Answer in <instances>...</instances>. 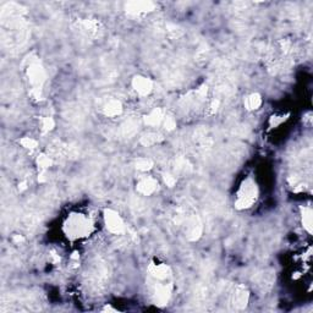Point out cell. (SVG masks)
Returning <instances> with one entry per match:
<instances>
[{"label": "cell", "mask_w": 313, "mask_h": 313, "mask_svg": "<svg viewBox=\"0 0 313 313\" xmlns=\"http://www.w3.org/2000/svg\"><path fill=\"white\" fill-rule=\"evenodd\" d=\"M25 15L26 10L16 2H6L1 7L2 45L11 53L22 50L30 38V26Z\"/></svg>", "instance_id": "6da1fadb"}, {"label": "cell", "mask_w": 313, "mask_h": 313, "mask_svg": "<svg viewBox=\"0 0 313 313\" xmlns=\"http://www.w3.org/2000/svg\"><path fill=\"white\" fill-rule=\"evenodd\" d=\"M26 75L31 85V97L35 100L43 98V87L46 81V72L40 59L35 55L28 56L25 60Z\"/></svg>", "instance_id": "7a4b0ae2"}, {"label": "cell", "mask_w": 313, "mask_h": 313, "mask_svg": "<svg viewBox=\"0 0 313 313\" xmlns=\"http://www.w3.org/2000/svg\"><path fill=\"white\" fill-rule=\"evenodd\" d=\"M93 225L87 216L81 213L70 214L64 224V231L70 240H77L86 237L92 232Z\"/></svg>", "instance_id": "3957f363"}, {"label": "cell", "mask_w": 313, "mask_h": 313, "mask_svg": "<svg viewBox=\"0 0 313 313\" xmlns=\"http://www.w3.org/2000/svg\"><path fill=\"white\" fill-rule=\"evenodd\" d=\"M108 274H109V269L107 263L103 262L100 258H97L93 261L87 273V285H89V288L95 291L102 290L108 283Z\"/></svg>", "instance_id": "277c9868"}, {"label": "cell", "mask_w": 313, "mask_h": 313, "mask_svg": "<svg viewBox=\"0 0 313 313\" xmlns=\"http://www.w3.org/2000/svg\"><path fill=\"white\" fill-rule=\"evenodd\" d=\"M258 197V187L255 180L247 178L242 181L239 191H237V198L235 201V207L237 209H247L253 206Z\"/></svg>", "instance_id": "5b68a950"}, {"label": "cell", "mask_w": 313, "mask_h": 313, "mask_svg": "<svg viewBox=\"0 0 313 313\" xmlns=\"http://www.w3.org/2000/svg\"><path fill=\"white\" fill-rule=\"evenodd\" d=\"M149 288H151V297L157 306H165L169 302L173 292V280H156L149 278Z\"/></svg>", "instance_id": "8992f818"}, {"label": "cell", "mask_w": 313, "mask_h": 313, "mask_svg": "<svg viewBox=\"0 0 313 313\" xmlns=\"http://www.w3.org/2000/svg\"><path fill=\"white\" fill-rule=\"evenodd\" d=\"M182 227L185 230V236L187 237L188 241H197L201 237L202 231H203V224H202L200 216L193 211L191 206L187 211V216H186Z\"/></svg>", "instance_id": "52a82bcc"}, {"label": "cell", "mask_w": 313, "mask_h": 313, "mask_svg": "<svg viewBox=\"0 0 313 313\" xmlns=\"http://www.w3.org/2000/svg\"><path fill=\"white\" fill-rule=\"evenodd\" d=\"M248 300H250V292L246 286L240 284L232 289L229 296V305L234 311H241V310L246 309Z\"/></svg>", "instance_id": "ba28073f"}, {"label": "cell", "mask_w": 313, "mask_h": 313, "mask_svg": "<svg viewBox=\"0 0 313 313\" xmlns=\"http://www.w3.org/2000/svg\"><path fill=\"white\" fill-rule=\"evenodd\" d=\"M104 221L107 229L114 235H123L126 232V226L123 218L113 209H105Z\"/></svg>", "instance_id": "9c48e42d"}, {"label": "cell", "mask_w": 313, "mask_h": 313, "mask_svg": "<svg viewBox=\"0 0 313 313\" xmlns=\"http://www.w3.org/2000/svg\"><path fill=\"white\" fill-rule=\"evenodd\" d=\"M77 27H79V31L81 35L86 36V37L89 38L98 37L103 31L100 22L94 19L81 20V21L77 23Z\"/></svg>", "instance_id": "30bf717a"}, {"label": "cell", "mask_w": 313, "mask_h": 313, "mask_svg": "<svg viewBox=\"0 0 313 313\" xmlns=\"http://www.w3.org/2000/svg\"><path fill=\"white\" fill-rule=\"evenodd\" d=\"M156 9V4L152 1H130L126 4L125 10L131 16H141Z\"/></svg>", "instance_id": "8fae6325"}, {"label": "cell", "mask_w": 313, "mask_h": 313, "mask_svg": "<svg viewBox=\"0 0 313 313\" xmlns=\"http://www.w3.org/2000/svg\"><path fill=\"white\" fill-rule=\"evenodd\" d=\"M149 278L156 279V280H168L173 278L172 268L164 263H151L148 269Z\"/></svg>", "instance_id": "7c38bea8"}, {"label": "cell", "mask_w": 313, "mask_h": 313, "mask_svg": "<svg viewBox=\"0 0 313 313\" xmlns=\"http://www.w3.org/2000/svg\"><path fill=\"white\" fill-rule=\"evenodd\" d=\"M255 285L262 292H267L273 288L275 281V274L273 270H263L255 276Z\"/></svg>", "instance_id": "4fadbf2b"}, {"label": "cell", "mask_w": 313, "mask_h": 313, "mask_svg": "<svg viewBox=\"0 0 313 313\" xmlns=\"http://www.w3.org/2000/svg\"><path fill=\"white\" fill-rule=\"evenodd\" d=\"M134 89L142 97H146L153 90V81L148 77L134 76L133 79Z\"/></svg>", "instance_id": "5bb4252c"}, {"label": "cell", "mask_w": 313, "mask_h": 313, "mask_svg": "<svg viewBox=\"0 0 313 313\" xmlns=\"http://www.w3.org/2000/svg\"><path fill=\"white\" fill-rule=\"evenodd\" d=\"M158 188V181L151 177H146L137 182L136 190L142 196H151Z\"/></svg>", "instance_id": "9a60e30c"}, {"label": "cell", "mask_w": 313, "mask_h": 313, "mask_svg": "<svg viewBox=\"0 0 313 313\" xmlns=\"http://www.w3.org/2000/svg\"><path fill=\"white\" fill-rule=\"evenodd\" d=\"M103 113L105 116H109V118H115V116L120 115L123 113V104H121L120 100L118 99H110L105 103V105L103 107Z\"/></svg>", "instance_id": "2e32d148"}, {"label": "cell", "mask_w": 313, "mask_h": 313, "mask_svg": "<svg viewBox=\"0 0 313 313\" xmlns=\"http://www.w3.org/2000/svg\"><path fill=\"white\" fill-rule=\"evenodd\" d=\"M165 118L164 110L162 108H156L151 113L144 116V124L148 126H158L163 123Z\"/></svg>", "instance_id": "e0dca14e"}, {"label": "cell", "mask_w": 313, "mask_h": 313, "mask_svg": "<svg viewBox=\"0 0 313 313\" xmlns=\"http://www.w3.org/2000/svg\"><path fill=\"white\" fill-rule=\"evenodd\" d=\"M137 130H138V121L136 119H129V120L124 121L120 126V134L123 137H133L134 134H136Z\"/></svg>", "instance_id": "ac0fdd59"}, {"label": "cell", "mask_w": 313, "mask_h": 313, "mask_svg": "<svg viewBox=\"0 0 313 313\" xmlns=\"http://www.w3.org/2000/svg\"><path fill=\"white\" fill-rule=\"evenodd\" d=\"M164 139L163 134H158V133H147L144 134L143 136L139 138V143L144 147H149V146H153V144L159 143Z\"/></svg>", "instance_id": "d6986e66"}, {"label": "cell", "mask_w": 313, "mask_h": 313, "mask_svg": "<svg viewBox=\"0 0 313 313\" xmlns=\"http://www.w3.org/2000/svg\"><path fill=\"white\" fill-rule=\"evenodd\" d=\"M175 172L179 174H188L192 170V165L185 157H178L175 159Z\"/></svg>", "instance_id": "ffe728a7"}, {"label": "cell", "mask_w": 313, "mask_h": 313, "mask_svg": "<svg viewBox=\"0 0 313 313\" xmlns=\"http://www.w3.org/2000/svg\"><path fill=\"white\" fill-rule=\"evenodd\" d=\"M262 104V97L258 93H252L245 99V107L248 110H256Z\"/></svg>", "instance_id": "44dd1931"}, {"label": "cell", "mask_w": 313, "mask_h": 313, "mask_svg": "<svg viewBox=\"0 0 313 313\" xmlns=\"http://www.w3.org/2000/svg\"><path fill=\"white\" fill-rule=\"evenodd\" d=\"M302 223L307 231L312 232V211L310 207H306L302 211Z\"/></svg>", "instance_id": "7402d4cb"}, {"label": "cell", "mask_w": 313, "mask_h": 313, "mask_svg": "<svg viewBox=\"0 0 313 313\" xmlns=\"http://www.w3.org/2000/svg\"><path fill=\"white\" fill-rule=\"evenodd\" d=\"M136 168L138 170H141V172H148V170H151L153 168V160L146 157L138 158L136 160Z\"/></svg>", "instance_id": "603a6c76"}, {"label": "cell", "mask_w": 313, "mask_h": 313, "mask_svg": "<svg viewBox=\"0 0 313 313\" xmlns=\"http://www.w3.org/2000/svg\"><path fill=\"white\" fill-rule=\"evenodd\" d=\"M37 164L41 169L45 170L53 165V159L48 154H40L37 158Z\"/></svg>", "instance_id": "cb8c5ba5"}, {"label": "cell", "mask_w": 313, "mask_h": 313, "mask_svg": "<svg viewBox=\"0 0 313 313\" xmlns=\"http://www.w3.org/2000/svg\"><path fill=\"white\" fill-rule=\"evenodd\" d=\"M41 130H42V134H46L49 131H51L55 126V123H54V119L50 118V116H45V118L42 119L41 121Z\"/></svg>", "instance_id": "d4e9b609"}, {"label": "cell", "mask_w": 313, "mask_h": 313, "mask_svg": "<svg viewBox=\"0 0 313 313\" xmlns=\"http://www.w3.org/2000/svg\"><path fill=\"white\" fill-rule=\"evenodd\" d=\"M20 143H21L22 147L27 149H36L38 147V142L36 139L31 138V137H23V138L20 139Z\"/></svg>", "instance_id": "484cf974"}, {"label": "cell", "mask_w": 313, "mask_h": 313, "mask_svg": "<svg viewBox=\"0 0 313 313\" xmlns=\"http://www.w3.org/2000/svg\"><path fill=\"white\" fill-rule=\"evenodd\" d=\"M131 206H133V209L134 212H136L137 214H143L144 212L147 211L146 204H144L141 200H138V198L134 200L133 203H131Z\"/></svg>", "instance_id": "4316f807"}, {"label": "cell", "mask_w": 313, "mask_h": 313, "mask_svg": "<svg viewBox=\"0 0 313 313\" xmlns=\"http://www.w3.org/2000/svg\"><path fill=\"white\" fill-rule=\"evenodd\" d=\"M163 123H164V128L167 129L168 131H173L177 128V121H175V119L173 118V116H165Z\"/></svg>", "instance_id": "83f0119b"}, {"label": "cell", "mask_w": 313, "mask_h": 313, "mask_svg": "<svg viewBox=\"0 0 313 313\" xmlns=\"http://www.w3.org/2000/svg\"><path fill=\"white\" fill-rule=\"evenodd\" d=\"M286 120V116H273V118L270 119V126L271 128H276V126L280 125L281 123H284V121Z\"/></svg>", "instance_id": "f1b7e54d"}, {"label": "cell", "mask_w": 313, "mask_h": 313, "mask_svg": "<svg viewBox=\"0 0 313 313\" xmlns=\"http://www.w3.org/2000/svg\"><path fill=\"white\" fill-rule=\"evenodd\" d=\"M163 179H164V182L167 183V186H169V187H173V186L177 183V178L172 174H164Z\"/></svg>", "instance_id": "f546056e"}]
</instances>
